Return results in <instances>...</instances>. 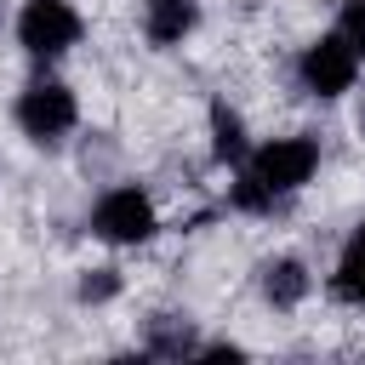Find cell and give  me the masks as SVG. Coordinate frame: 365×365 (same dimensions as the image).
I'll return each mask as SVG.
<instances>
[{
	"label": "cell",
	"mask_w": 365,
	"mask_h": 365,
	"mask_svg": "<svg viewBox=\"0 0 365 365\" xmlns=\"http://www.w3.org/2000/svg\"><path fill=\"white\" fill-rule=\"evenodd\" d=\"M319 171V137L308 131H291V137H268V143H251L245 165L234 171V188H228V205L234 211H274L279 200L302 194Z\"/></svg>",
	"instance_id": "obj_1"
},
{
	"label": "cell",
	"mask_w": 365,
	"mask_h": 365,
	"mask_svg": "<svg viewBox=\"0 0 365 365\" xmlns=\"http://www.w3.org/2000/svg\"><path fill=\"white\" fill-rule=\"evenodd\" d=\"M359 57H354V46L331 29V34H319V40H308L302 51H297V86L308 91V97H319V103H336V97H348L354 86H359Z\"/></svg>",
	"instance_id": "obj_5"
},
{
	"label": "cell",
	"mask_w": 365,
	"mask_h": 365,
	"mask_svg": "<svg viewBox=\"0 0 365 365\" xmlns=\"http://www.w3.org/2000/svg\"><path fill=\"white\" fill-rule=\"evenodd\" d=\"M200 29V0H143V34L148 46L171 51Z\"/></svg>",
	"instance_id": "obj_7"
},
{
	"label": "cell",
	"mask_w": 365,
	"mask_h": 365,
	"mask_svg": "<svg viewBox=\"0 0 365 365\" xmlns=\"http://www.w3.org/2000/svg\"><path fill=\"white\" fill-rule=\"evenodd\" d=\"M74 297H80L86 308L114 302V297H120V268H86V274H80V285H74Z\"/></svg>",
	"instance_id": "obj_11"
},
{
	"label": "cell",
	"mask_w": 365,
	"mask_h": 365,
	"mask_svg": "<svg viewBox=\"0 0 365 365\" xmlns=\"http://www.w3.org/2000/svg\"><path fill=\"white\" fill-rule=\"evenodd\" d=\"M11 120H17V131H23L34 148H63V143L74 137V125H80V97H74L63 80L40 74V80H29V86L17 91Z\"/></svg>",
	"instance_id": "obj_2"
},
{
	"label": "cell",
	"mask_w": 365,
	"mask_h": 365,
	"mask_svg": "<svg viewBox=\"0 0 365 365\" xmlns=\"http://www.w3.org/2000/svg\"><path fill=\"white\" fill-rule=\"evenodd\" d=\"M331 297L336 302H354V308H365V222L342 240V251H336V268H331Z\"/></svg>",
	"instance_id": "obj_9"
},
{
	"label": "cell",
	"mask_w": 365,
	"mask_h": 365,
	"mask_svg": "<svg viewBox=\"0 0 365 365\" xmlns=\"http://www.w3.org/2000/svg\"><path fill=\"white\" fill-rule=\"evenodd\" d=\"M359 131H365V103H359Z\"/></svg>",
	"instance_id": "obj_13"
},
{
	"label": "cell",
	"mask_w": 365,
	"mask_h": 365,
	"mask_svg": "<svg viewBox=\"0 0 365 365\" xmlns=\"http://www.w3.org/2000/svg\"><path fill=\"white\" fill-rule=\"evenodd\" d=\"M194 348H200V336H194V325L182 314H154L148 319L143 354H154V359H194Z\"/></svg>",
	"instance_id": "obj_10"
},
{
	"label": "cell",
	"mask_w": 365,
	"mask_h": 365,
	"mask_svg": "<svg viewBox=\"0 0 365 365\" xmlns=\"http://www.w3.org/2000/svg\"><path fill=\"white\" fill-rule=\"evenodd\" d=\"M86 17L74 0H23L17 6V46L29 63H57L80 46Z\"/></svg>",
	"instance_id": "obj_3"
},
{
	"label": "cell",
	"mask_w": 365,
	"mask_h": 365,
	"mask_svg": "<svg viewBox=\"0 0 365 365\" xmlns=\"http://www.w3.org/2000/svg\"><path fill=\"white\" fill-rule=\"evenodd\" d=\"M336 34L354 46V57L365 63V0H342V11H336Z\"/></svg>",
	"instance_id": "obj_12"
},
{
	"label": "cell",
	"mask_w": 365,
	"mask_h": 365,
	"mask_svg": "<svg viewBox=\"0 0 365 365\" xmlns=\"http://www.w3.org/2000/svg\"><path fill=\"white\" fill-rule=\"evenodd\" d=\"M257 291H262L268 308H302L308 291H314V274H308L302 257H268L257 268Z\"/></svg>",
	"instance_id": "obj_6"
},
{
	"label": "cell",
	"mask_w": 365,
	"mask_h": 365,
	"mask_svg": "<svg viewBox=\"0 0 365 365\" xmlns=\"http://www.w3.org/2000/svg\"><path fill=\"white\" fill-rule=\"evenodd\" d=\"M245 154H251L245 114H240V108H228V103L217 97V103H211V160H217V165H228V171H240V165H245Z\"/></svg>",
	"instance_id": "obj_8"
},
{
	"label": "cell",
	"mask_w": 365,
	"mask_h": 365,
	"mask_svg": "<svg viewBox=\"0 0 365 365\" xmlns=\"http://www.w3.org/2000/svg\"><path fill=\"white\" fill-rule=\"evenodd\" d=\"M91 234L103 245H148L160 234V211H154V200L137 182H114L91 205Z\"/></svg>",
	"instance_id": "obj_4"
}]
</instances>
